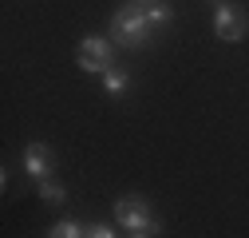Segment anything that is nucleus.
<instances>
[{
	"instance_id": "f257e3e1",
	"label": "nucleus",
	"mask_w": 249,
	"mask_h": 238,
	"mask_svg": "<svg viewBox=\"0 0 249 238\" xmlns=\"http://www.w3.org/2000/svg\"><path fill=\"white\" fill-rule=\"evenodd\" d=\"M150 12L142 4H123L115 16H111V36L123 44V48H142L146 36H150Z\"/></svg>"
},
{
	"instance_id": "f03ea898",
	"label": "nucleus",
	"mask_w": 249,
	"mask_h": 238,
	"mask_svg": "<svg viewBox=\"0 0 249 238\" xmlns=\"http://www.w3.org/2000/svg\"><path fill=\"white\" fill-rule=\"evenodd\" d=\"M75 64L83 68V72H111L115 68V48L107 44V40H99V36H87V40H79V48H75Z\"/></svg>"
},
{
	"instance_id": "7ed1b4c3",
	"label": "nucleus",
	"mask_w": 249,
	"mask_h": 238,
	"mask_svg": "<svg viewBox=\"0 0 249 238\" xmlns=\"http://www.w3.org/2000/svg\"><path fill=\"white\" fill-rule=\"evenodd\" d=\"M213 32H217V40H226V44H233V40H241L245 32H249V16H245V8H237V4H217L213 8Z\"/></svg>"
},
{
	"instance_id": "20e7f679",
	"label": "nucleus",
	"mask_w": 249,
	"mask_h": 238,
	"mask_svg": "<svg viewBox=\"0 0 249 238\" xmlns=\"http://www.w3.org/2000/svg\"><path fill=\"white\" fill-rule=\"evenodd\" d=\"M115 218L119 226H127V230H159V218L150 215V206L142 198H115Z\"/></svg>"
},
{
	"instance_id": "39448f33",
	"label": "nucleus",
	"mask_w": 249,
	"mask_h": 238,
	"mask_svg": "<svg viewBox=\"0 0 249 238\" xmlns=\"http://www.w3.org/2000/svg\"><path fill=\"white\" fill-rule=\"evenodd\" d=\"M52 167H55V151L52 147H44V143H28L24 147V171L36 178H52Z\"/></svg>"
},
{
	"instance_id": "423d86ee",
	"label": "nucleus",
	"mask_w": 249,
	"mask_h": 238,
	"mask_svg": "<svg viewBox=\"0 0 249 238\" xmlns=\"http://www.w3.org/2000/svg\"><path fill=\"white\" fill-rule=\"evenodd\" d=\"M48 238H87V230H83L79 222H55V226L48 230Z\"/></svg>"
},
{
	"instance_id": "0eeeda50",
	"label": "nucleus",
	"mask_w": 249,
	"mask_h": 238,
	"mask_svg": "<svg viewBox=\"0 0 249 238\" xmlns=\"http://www.w3.org/2000/svg\"><path fill=\"white\" fill-rule=\"evenodd\" d=\"M103 87H107V96H123V92H127V72H115V68H111Z\"/></svg>"
},
{
	"instance_id": "6e6552de",
	"label": "nucleus",
	"mask_w": 249,
	"mask_h": 238,
	"mask_svg": "<svg viewBox=\"0 0 249 238\" xmlns=\"http://www.w3.org/2000/svg\"><path fill=\"white\" fill-rule=\"evenodd\" d=\"M40 195H44V202H64V187L55 178H40Z\"/></svg>"
},
{
	"instance_id": "1a4fd4ad",
	"label": "nucleus",
	"mask_w": 249,
	"mask_h": 238,
	"mask_svg": "<svg viewBox=\"0 0 249 238\" xmlns=\"http://www.w3.org/2000/svg\"><path fill=\"white\" fill-rule=\"evenodd\" d=\"M146 12H150V24L154 28H162L170 20V4H162V0H159V4H146Z\"/></svg>"
},
{
	"instance_id": "9d476101",
	"label": "nucleus",
	"mask_w": 249,
	"mask_h": 238,
	"mask_svg": "<svg viewBox=\"0 0 249 238\" xmlns=\"http://www.w3.org/2000/svg\"><path fill=\"white\" fill-rule=\"evenodd\" d=\"M87 238H115V230L103 226V222H95V226H87Z\"/></svg>"
},
{
	"instance_id": "9b49d317",
	"label": "nucleus",
	"mask_w": 249,
	"mask_h": 238,
	"mask_svg": "<svg viewBox=\"0 0 249 238\" xmlns=\"http://www.w3.org/2000/svg\"><path fill=\"white\" fill-rule=\"evenodd\" d=\"M131 238H154V234H150V230H135Z\"/></svg>"
},
{
	"instance_id": "f8f14e48",
	"label": "nucleus",
	"mask_w": 249,
	"mask_h": 238,
	"mask_svg": "<svg viewBox=\"0 0 249 238\" xmlns=\"http://www.w3.org/2000/svg\"><path fill=\"white\" fill-rule=\"evenodd\" d=\"M131 4H142L146 8V4H159V0H131Z\"/></svg>"
},
{
	"instance_id": "ddd939ff",
	"label": "nucleus",
	"mask_w": 249,
	"mask_h": 238,
	"mask_svg": "<svg viewBox=\"0 0 249 238\" xmlns=\"http://www.w3.org/2000/svg\"><path fill=\"white\" fill-rule=\"evenodd\" d=\"M210 4H213V8H217V4H226V0H210Z\"/></svg>"
}]
</instances>
